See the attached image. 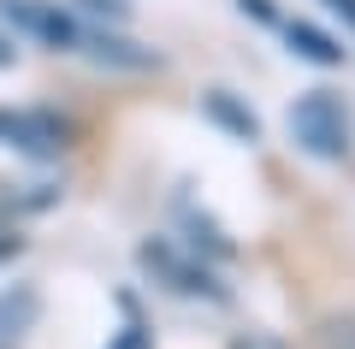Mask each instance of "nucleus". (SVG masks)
I'll return each mask as SVG.
<instances>
[{"mask_svg": "<svg viewBox=\"0 0 355 349\" xmlns=\"http://www.w3.org/2000/svg\"><path fill=\"white\" fill-rule=\"evenodd\" d=\"M207 112H214V119L231 130V137H243V142L261 137V119H254L249 107H237V101H231V89H207Z\"/></svg>", "mask_w": 355, "mask_h": 349, "instance_id": "423d86ee", "label": "nucleus"}, {"mask_svg": "<svg viewBox=\"0 0 355 349\" xmlns=\"http://www.w3.org/2000/svg\"><path fill=\"white\" fill-rule=\"evenodd\" d=\"M231 349H284V343H279L272 332H243V337H237Z\"/></svg>", "mask_w": 355, "mask_h": 349, "instance_id": "9d476101", "label": "nucleus"}, {"mask_svg": "<svg viewBox=\"0 0 355 349\" xmlns=\"http://www.w3.org/2000/svg\"><path fill=\"white\" fill-rule=\"evenodd\" d=\"M326 6H331V12H343V18L355 24V0H326Z\"/></svg>", "mask_w": 355, "mask_h": 349, "instance_id": "9b49d317", "label": "nucleus"}, {"mask_svg": "<svg viewBox=\"0 0 355 349\" xmlns=\"http://www.w3.org/2000/svg\"><path fill=\"white\" fill-rule=\"evenodd\" d=\"M137 261L148 266V273L160 278L166 290H178V296H214V302L225 296V290H219V278L207 273L202 261H190V255L178 249V243H166V237H154V243H142V249H137Z\"/></svg>", "mask_w": 355, "mask_h": 349, "instance_id": "f03ea898", "label": "nucleus"}, {"mask_svg": "<svg viewBox=\"0 0 355 349\" xmlns=\"http://www.w3.org/2000/svg\"><path fill=\"white\" fill-rule=\"evenodd\" d=\"M6 60H12V53H6V48H0V65H6Z\"/></svg>", "mask_w": 355, "mask_h": 349, "instance_id": "f8f14e48", "label": "nucleus"}, {"mask_svg": "<svg viewBox=\"0 0 355 349\" xmlns=\"http://www.w3.org/2000/svg\"><path fill=\"white\" fill-rule=\"evenodd\" d=\"M284 36H291V53H302V60H314V65H343V48L326 36V30H314V24H291Z\"/></svg>", "mask_w": 355, "mask_h": 349, "instance_id": "0eeeda50", "label": "nucleus"}, {"mask_svg": "<svg viewBox=\"0 0 355 349\" xmlns=\"http://www.w3.org/2000/svg\"><path fill=\"white\" fill-rule=\"evenodd\" d=\"M107 349H154V343H148V332H142V325H125V332H119Z\"/></svg>", "mask_w": 355, "mask_h": 349, "instance_id": "1a4fd4ad", "label": "nucleus"}, {"mask_svg": "<svg viewBox=\"0 0 355 349\" xmlns=\"http://www.w3.org/2000/svg\"><path fill=\"white\" fill-rule=\"evenodd\" d=\"M0 18L36 42H53V48H77L83 42V24L65 12L60 0H0Z\"/></svg>", "mask_w": 355, "mask_h": 349, "instance_id": "7ed1b4c3", "label": "nucleus"}, {"mask_svg": "<svg viewBox=\"0 0 355 349\" xmlns=\"http://www.w3.org/2000/svg\"><path fill=\"white\" fill-rule=\"evenodd\" d=\"M320 349H355V314H326L320 320Z\"/></svg>", "mask_w": 355, "mask_h": 349, "instance_id": "6e6552de", "label": "nucleus"}, {"mask_svg": "<svg viewBox=\"0 0 355 349\" xmlns=\"http://www.w3.org/2000/svg\"><path fill=\"white\" fill-rule=\"evenodd\" d=\"M291 137L314 160H343L349 154V112H343V101L326 95V89H308L291 107Z\"/></svg>", "mask_w": 355, "mask_h": 349, "instance_id": "f257e3e1", "label": "nucleus"}, {"mask_svg": "<svg viewBox=\"0 0 355 349\" xmlns=\"http://www.w3.org/2000/svg\"><path fill=\"white\" fill-rule=\"evenodd\" d=\"M36 314H42V296L36 284H12L0 296V349H24L30 332H36Z\"/></svg>", "mask_w": 355, "mask_h": 349, "instance_id": "39448f33", "label": "nucleus"}, {"mask_svg": "<svg viewBox=\"0 0 355 349\" xmlns=\"http://www.w3.org/2000/svg\"><path fill=\"white\" fill-rule=\"evenodd\" d=\"M71 125L60 112H0V142L6 148H24V154H60Z\"/></svg>", "mask_w": 355, "mask_h": 349, "instance_id": "20e7f679", "label": "nucleus"}]
</instances>
